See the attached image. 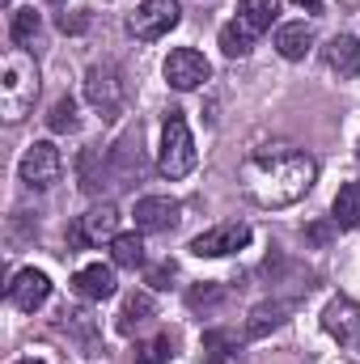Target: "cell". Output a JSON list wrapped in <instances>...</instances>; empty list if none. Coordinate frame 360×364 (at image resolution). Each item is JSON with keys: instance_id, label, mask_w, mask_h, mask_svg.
Wrapping results in <instances>:
<instances>
[{"instance_id": "2", "label": "cell", "mask_w": 360, "mask_h": 364, "mask_svg": "<svg viewBox=\"0 0 360 364\" xmlns=\"http://www.w3.org/2000/svg\"><path fill=\"white\" fill-rule=\"evenodd\" d=\"M34 97H38V64L21 47L4 51V64H0V114L9 123H17V119H26Z\"/></svg>"}, {"instance_id": "28", "label": "cell", "mask_w": 360, "mask_h": 364, "mask_svg": "<svg viewBox=\"0 0 360 364\" xmlns=\"http://www.w3.org/2000/svg\"><path fill=\"white\" fill-rule=\"evenodd\" d=\"M221 301H225V288H221V284H199V288L186 292V305H191V309H212V305H221Z\"/></svg>"}, {"instance_id": "21", "label": "cell", "mask_w": 360, "mask_h": 364, "mask_svg": "<svg viewBox=\"0 0 360 364\" xmlns=\"http://www.w3.org/2000/svg\"><path fill=\"white\" fill-rule=\"evenodd\" d=\"M153 318V296L149 292H132L127 301H123V309H119V335H132L136 326H144Z\"/></svg>"}, {"instance_id": "27", "label": "cell", "mask_w": 360, "mask_h": 364, "mask_svg": "<svg viewBox=\"0 0 360 364\" xmlns=\"http://www.w3.org/2000/svg\"><path fill=\"white\" fill-rule=\"evenodd\" d=\"M9 34H13V43H17V47L34 43V34H38V13H34V9H17V13H13V30H9Z\"/></svg>"}, {"instance_id": "32", "label": "cell", "mask_w": 360, "mask_h": 364, "mask_svg": "<svg viewBox=\"0 0 360 364\" xmlns=\"http://www.w3.org/2000/svg\"><path fill=\"white\" fill-rule=\"evenodd\" d=\"M17 364H47V360H34V356H30V360H17Z\"/></svg>"}, {"instance_id": "5", "label": "cell", "mask_w": 360, "mask_h": 364, "mask_svg": "<svg viewBox=\"0 0 360 364\" xmlns=\"http://www.w3.org/2000/svg\"><path fill=\"white\" fill-rule=\"evenodd\" d=\"M60 174H64V157H60V149H55L51 140L30 144L26 157H21V166H17V178L26 182L30 191H47V186H55Z\"/></svg>"}, {"instance_id": "33", "label": "cell", "mask_w": 360, "mask_h": 364, "mask_svg": "<svg viewBox=\"0 0 360 364\" xmlns=\"http://www.w3.org/2000/svg\"><path fill=\"white\" fill-rule=\"evenodd\" d=\"M4 4H9V0H4Z\"/></svg>"}, {"instance_id": "16", "label": "cell", "mask_w": 360, "mask_h": 364, "mask_svg": "<svg viewBox=\"0 0 360 364\" xmlns=\"http://www.w3.org/2000/svg\"><path fill=\"white\" fill-rule=\"evenodd\" d=\"M110 166H115V178H132V174H140V123L136 127H127L119 140H115V149H110Z\"/></svg>"}, {"instance_id": "15", "label": "cell", "mask_w": 360, "mask_h": 364, "mask_svg": "<svg viewBox=\"0 0 360 364\" xmlns=\"http://www.w3.org/2000/svg\"><path fill=\"white\" fill-rule=\"evenodd\" d=\"M77 178H81V191H85V195H102V186L115 182V166H110V157H102L97 149H85L81 161H77Z\"/></svg>"}, {"instance_id": "14", "label": "cell", "mask_w": 360, "mask_h": 364, "mask_svg": "<svg viewBox=\"0 0 360 364\" xmlns=\"http://www.w3.org/2000/svg\"><path fill=\"white\" fill-rule=\"evenodd\" d=\"M73 292L81 301H106V296H115V272L102 263H90L73 275Z\"/></svg>"}, {"instance_id": "24", "label": "cell", "mask_w": 360, "mask_h": 364, "mask_svg": "<svg viewBox=\"0 0 360 364\" xmlns=\"http://www.w3.org/2000/svg\"><path fill=\"white\" fill-rule=\"evenodd\" d=\"M238 360V339L229 331H208L203 335V364H233Z\"/></svg>"}, {"instance_id": "19", "label": "cell", "mask_w": 360, "mask_h": 364, "mask_svg": "<svg viewBox=\"0 0 360 364\" xmlns=\"http://www.w3.org/2000/svg\"><path fill=\"white\" fill-rule=\"evenodd\" d=\"M331 220L339 229H360V182H348L339 186L335 203H331Z\"/></svg>"}, {"instance_id": "8", "label": "cell", "mask_w": 360, "mask_h": 364, "mask_svg": "<svg viewBox=\"0 0 360 364\" xmlns=\"http://www.w3.org/2000/svg\"><path fill=\"white\" fill-rule=\"evenodd\" d=\"M246 246H250V225H242V220L216 225V229H208V233H199V237L191 242V250H195L199 259H225V255H238V250H246Z\"/></svg>"}, {"instance_id": "26", "label": "cell", "mask_w": 360, "mask_h": 364, "mask_svg": "<svg viewBox=\"0 0 360 364\" xmlns=\"http://www.w3.org/2000/svg\"><path fill=\"white\" fill-rule=\"evenodd\" d=\"M77 123H81V119H77V102H73V97H60V102L47 110V127H51L55 136L77 132Z\"/></svg>"}, {"instance_id": "29", "label": "cell", "mask_w": 360, "mask_h": 364, "mask_svg": "<svg viewBox=\"0 0 360 364\" xmlns=\"http://www.w3.org/2000/svg\"><path fill=\"white\" fill-rule=\"evenodd\" d=\"M170 279H174V263H170V259L157 263V267H149V284H153V288H170Z\"/></svg>"}, {"instance_id": "10", "label": "cell", "mask_w": 360, "mask_h": 364, "mask_svg": "<svg viewBox=\"0 0 360 364\" xmlns=\"http://www.w3.org/2000/svg\"><path fill=\"white\" fill-rule=\"evenodd\" d=\"M47 296H51V279L43 272H34V267H21V272L13 275V284H9V305L21 309V314L43 309Z\"/></svg>"}, {"instance_id": "30", "label": "cell", "mask_w": 360, "mask_h": 364, "mask_svg": "<svg viewBox=\"0 0 360 364\" xmlns=\"http://www.w3.org/2000/svg\"><path fill=\"white\" fill-rule=\"evenodd\" d=\"M60 30H64V34H68V30L77 34V30H85V17H68V13H64V17H60Z\"/></svg>"}, {"instance_id": "18", "label": "cell", "mask_w": 360, "mask_h": 364, "mask_svg": "<svg viewBox=\"0 0 360 364\" xmlns=\"http://www.w3.org/2000/svg\"><path fill=\"white\" fill-rule=\"evenodd\" d=\"M288 314H292L288 301H263V305H255V309H250V322H246V335H250V339H263V335L275 331Z\"/></svg>"}, {"instance_id": "6", "label": "cell", "mask_w": 360, "mask_h": 364, "mask_svg": "<svg viewBox=\"0 0 360 364\" xmlns=\"http://www.w3.org/2000/svg\"><path fill=\"white\" fill-rule=\"evenodd\" d=\"M179 21H182L179 0H144V4L132 13L127 30H132L140 43H157V38H166V34H170Z\"/></svg>"}, {"instance_id": "12", "label": "cell", "mask_w": 360, "mask_h": 364, "mask_svg": "<svg viewBox=\"0 0 360 364\" xmlns=\"http://www.w3.org/2000/svg\"><path fill=\"white\" fill-rule=\"evenodd\" d=\"M322 326L339 339V343H356L360 335V305L356 301H348V296H339V301H331L327 309H322Z\"/></svg>"}, {"instance_id": "4", "label": "cell", "mask_w": 360, "mask_h": 364, "mask_svg": "<svg viewBox=\"0 0 360 364\" xmlns=\"http://www.w3.org/2000/svg\"><path fill=\"white\" fill-rule=\"evenodd\" d=\"M115 237H119V208L115 203H97V208H90L85 216H77L68 225V242L77 250H93V246L115 242Z\"/></svg>"}, {"instance_id": "20", "label": "cell", "mask_w": 360, "mask_h": 364, "mask_svg": "<svg viewBox=\"0 0 360 364\" xmlns=\"http://www.w3.org/2000/svg\"><path fill=\"white\" fill-rule=\"evenodd\" d=\"M275 17H280V0H242V4H238V21L250 26L255 34L271 30Z\"/></svg>"}, {"instance_id": "31", "label": "cell", "mask_w": 360, "mask_h": 364, "mask_svg": "<svg viewBox=\"0 0 360 364\" xmlns=\"http://www.w3.org/2000/svg\"><path fill=\"white\" fill-rule=\"evenodd\" d=\"M292 4H301L305 13H318V9H322V0H292Z\"/></svg>"}, {"instance_id": "23", "label": "cell", "mask_w": 360, "mask_h": 364, "mask_svg": "<svg viewBox=\"0 0 360 364\" xmlns=\"http://www.w3.org/2000/svg\"><path fill=\"white\" fill-rule=\"evenodd\" d=\"M179 356V339L170 335V331H162V335H153L149 343H136V364H166Z\"/></svg>"}, {"instance_id": "17", "label": "cell", "mask_w": 360, "mask_h": 364, "mask_svg": "<svg viewBox=\"0 0 360 364\" xmlns=\"http://www.w3.org/2000/svg\"><path fill=\"white\" fill-rule=\"evenodd\" d=\"M309 47H314V30L305 26V21H288V26H280L275 30V51L284 55V60H305L309 55Z\"/></svg>"}, {"instance_id": "7", "label": "cell", "mask_w": 360, "mask_h": 364, "mask_svg": "<svg viewBox=\"0 0 360 364\" xmlns=\"http://www.w3.org/2000/svg\"><path fill=\"white\" fill-rule=\"evenodd\" d=\"M85 97L102 119H119L123 114V81L115 64H93L85 73Z\"/></svg>"}, {"instance_id": "25", "label": "cell", "mask_w": 360, "mask_h": 364, "mask_svg": "<svg viewBox=\"0 0 360 364\" xmlns=\"http://www.w3.org/2000/svg\"><path fill=\"white\" fill-rule=\"evenodd\" d=\"M110 259H115V267H140L144 263V237L140 233H119L110 242Z\"/></svg>"}, {"instance_id": "1", "label": "cell", "mask_w": 360, "mask_h": 364, "mask_svg": "<svg viewBox=\"0 0 360 364\" xmlns=\"http://www.w3.org/2000/svg\"><path fill=\"white\" fill-rule=\"evenodd\" d=\"M318 178V161L301 149H259L246 157L242 166V191L259 203V208H288L297 199H305Z\"/></svg>"}, {"instance_id": "9", "label": "cell", "mask_w": 360, "mask_h": 364, "mask_svg": "<svg viewBox=\"0 0 360 364\" xmlns=\"http://www.w3.org/2000/svg\"><path fill=\"white\" fill-rule=\"evenodd\" d=\"M208 77H212V64H208L195 47L170 51V60H166V81H170L174 90H199Z\"/></svg>"}, {"instance_id": "3", "label": "cell", "mask_w": 360, "mask_h": 364, "mask_svg": "<svg viewBox=\"0 0 360 364\" xmlns=\"http://www.w3.org/2000/svg\"><path fill=\"white\" fill-rule=\"evenodd\" d=\"M157 170L166 178H186L195 170V136L182 119V110L166 114V127H162V153H157Z\"/></svg>"}, {"instance_id": "13", "label": "cell", "mask_w": 360, "mask_h": 364, "mask_svg": "<svg viewBox=\"0 0 360 364\" xmlns=\"http://www.w3.org/2000/svg\"><path fill=\"white\" fill-rule=\"evenodd\" d=\"M322 60H327V68H331L339 81L360 77V43L352 34H335V38L322 47Z\"/></svg>"}, {"instance_id": "22", "label": "cell", "mask_w": 360, "mask_h": 364, "mask_svg": "<svg viewBox=\"0 0 360 364\" xmlns=\"http://www.w3.org/2000/svg\"><path fill=\"white\" fill-rule=\"evenodd\" d=\"M255 38H259V34H255L250 26H242V21L233 17V21H229V26L221 30V51H225L229 60H242V55H250Z\"/></svg>"}, {"instance_id": "11", "label": "cell", "mask_w": 360, "mask_h": 364, "mask_svg": "<svg viewBox=\"0 0 360 364\" xmlns=\"http://www.w3.org/2000/svg\"><path fill=\"white\" fill-rule=\"evenodd\" d=\"M179 216H182V208H179V199H170V195H144L136 203V229H144V233H170L179 225Z\"/></svg>"}]
</instances>
